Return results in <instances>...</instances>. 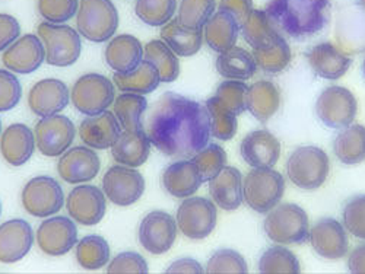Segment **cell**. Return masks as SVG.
Segmentation results:
<instances>
[{
  "label": "cell",
  "instance_id": "52",
  "mask_svg": "<svg viewBox=\"0 0 365 274\" xmlns=\"http://www.w3.org/2000/svg\"><path fill=\"white\" fill-rule=\"evenodd\" d=\"M21 37V23L9 14H0V53H4Z\"/></svg>",
  "mask_w": 365,
  "mask_h": 274
},
{
  "label": "cell",
  "instance_id": "44",
  "mask_svg": "<svg viewBox=\"0 0 365 274\" xmlns=\"http://www.w3.org/2000/svg\"><path fill=\"white\" fill-rule=\"evenodd\" d=\"M260 273L269 274V273H289V274H298L301 273V265L297 258V255L285 248L284 246H275L267 248L257 265Z\"/></svg>",
  "mask_w": 365,
  "mask_h": 274
},
{
  "label": "cell",
  "instance_id": "22",
  "mask_svg": "<svg viewBox=\"0 0 365 274\" xmlns=\"http://www.w3.org/2000/svg\"><path fill=\"white\" fill-rule=\"evenodd\" d=\"M121 126L114 112L106 110L97 115H86L79 125L78 135L85 146L96 150L111 149L121 133Z\"/></svg>",
  "mask_w": 365,
  "mask_h": 274
},
{
  "label": "cell",
  "instance_id": "27",
  "mask_svg": "<svg viewBox=\"0 0 365 274\" xmlns=\"http://www.w3.org/2000/svg\"><path fill=\"white\" fill-rule=\"evenodd\" d=\"M104 58L113 72L126 73L138 68L143 60V46L135 36H114L106 47Z\"/></svg>",
  "mask_w": 365,
  "mask_h": 274
},
{
  "label": "cell",
  "instance_id": "50",
  "mask_svg": "<svg viewBox=\"0 0 365 274\" xmlns=\"http://www.w3.org/2000/svg\"><path fill=\"white\" fill-rule=\"evenodd\" d=\"M22 98V86L16 75L8 69H0V112L14 110Z\"/></svg>",
  "mask_w": 365,
  "mask_h": 274
},
{
  "label": "cell",
  "instance_id": "8",
  "mask_svg": "<svg viewBox=\"0 0 365 274\" xmlns=\"http://www.w3.org/2000/svg\"><path fill=\"white\" fill-rule=\"evenodd\" d=\"M115 100L113 80L100 73L81 76L71 89V102L83 115H97L108 110Z\"/></svg>",
  "mask_w": 365,
  "mask_h": 274
},
{
  "label": "cell",
  "instance_id": "11",
  "mask_svg": "<svg viewBox=\"0 0 365 274\" xmlns=\"http://www.w3.org/2000/svg\"><path fill=\"white\" fill-rule=\"evenodd\" d=\"M358 112L355 95L344 86H329L316 101V114L322 123L334 130L351 126Z\"/></svg>",
  "mask_w": 365,
  "mask_h": 274
},
{
  "label": "cell",
  "instance_id": "12",
  "mask_svg": "<svg viewBox=\"0 0 365 274\" xmlns=\"http://www.w3.org/2000/svg\"><path fill=\"white\" fill-rule=\"evenodd\" d=\"M101 187L108 201L118 207H129L142 199L146 184L136 168L117 164L106 171Z\"/></svg>",
  "mask_w": 365,
  "mask_h": 274
},
{
  "label": "cell",
  "instance_id": "24",
  "mask_svg": "<svg viewBox=\"0 0 365 274\" xmlns=\"http://www.w3.org/2000/svg\"><path fill=\"white\" fill-rule=\"evenodd\" d=\"M37 149L34 132L22 123L6 127L0 135V155L11 167H22Z\"/></svg>",
  "mask_w": 365,
  "mask_h": 274
},
{
  "label": "cell",
  "instance_id": "45",
  "mask_svg": "<svg viewBox=\"0 0 365 274\" xmlns=\"http://www.w3.org/2000/svg\"><path fill=\"white\" fill-rule=\"evenodd\" d=\"M192 161L196 164L203 182H209L227 167V152L221 144L207 143Z\"/></svg>",
  "mask_w": 365,
  "mask_h": 274
},
{
  "label": "cell",
  "instance_id": "46",
  "mask_svg": "<svg viewBox=\"0 0 365 274\" xmlns=\"http://www.w3.org/2000/svg\"><path fill=\"white\" fill-rule=\"evenodd\" d=\"M247 89L245 80L227 79L217 88L215 97L235 115H240L247 110Z\"/></svg>",
  "mask_w": 365,
  "mask_h": 274
},
{
  "label": "cell",
  "instance_id": "21",
  "mask_svg": "<svg viewBox=\"0 0 365 274\" xmlns=\"http://www.w3.org/2000/svg\"><path fill=\"white\" fill-rule=\"evenodd\" d=\"M34 231L24 219H11L0 225V263L14 264L33 250Z\"/></svg>",
  "mask_w": 365,
  "mask_h": 274
},
{
  "label": "cell",
  "instance_id": "13",
  "mask_svg": "<svg viewBox=\"0 0 365 274\" xmlns=\"http://www.w3.org/2000/svg\"><path fill=\"white\" fill-rule=\"evenodd\" d=\"M34 136L37 149L43 157L57 158L71 149L76 136V127L69 117L62 114L41 117Z\"/></svg>",
  "mask_w": 365,
  "mask_h": 274
},
{
  "label": "cell",
  "instance_id": "31",
  "mask_svg": "<svg viewBox=\"0 0 365 274\" xmlns=\"http://www.w3.org/2000/svg\"><path fill=\"white\" fill-rule=\"evenodd\" d=\"M113 83L118 90H121V93L148 95L157 90V88L161 83V78L154 65L146 62V60H142L139 66L130 72H114Z\"/></svg>",
  "mask_w": 365,
  "mask_h": 274
},
{
  "label": "cell",
  "instance_id": "3",
  "mask_svg": "<svg viewBox=\"0 0 365 274\" xmlns=\"http://www.w3.org/2000/svg\"><path fill=\"white\" fill-rule=\"evenodd\" d=\"M263 229L270 241L281 246H292V243L301 246L310 236L307 211L292 203L278 204L267 213Z\"/></svg>",
  "mask_w": 365,
  "mask_h": 274
},
{
  "label": "cell",
  "instance_id": "37",
  "mask_svg": "<svg viewBox=\"0 0 365 274\" xmlns=\"http://www.w3.org/2000/svg\"><path fill=\"white\" fill-rule=\"evenodd\" d=\"M75 254L78 264L88 271L101 270L111 260L110 243L100 235H86L78 241Z\"/></svg>",
  "mask_w": 365,
  "mask_h": 274
},
{
  "label": "cell",
  "instance_id": "56",
  "mask_svg": "<svg viewBox=\"0 0 365 274\" xmlns=\"http://www.w3.org/2000/svg\"><path fill=\"white\" fill-rule=\"evenodd\" d=\"M358 5L365 11V0H358Z\"/></svg>",
  "mask_w": 365,
  "mask_h": 274
},
{
  "label": "cell",
  "instance_id": "39",
  "mask_svg": "<svg viewBox=\"0 0 365 274\" xmlns=\"http://www.w3.org/2000/svg\"><path fill=\"white\" fill-rule=\"evenodd\" d=\"M148 110L145 95L121 93L113 102V112L123 130H135L143 127V120Z\"/></svg>",
  "mask_w": 365,
  "mask_h": 274
},
{
  "label": "cell",
  "instance_id": "35",
  "mask_svg": "<svg viewBox=\"0 0 365 274\" xmlns=\"http://www.w3.org/2000/svg\"><path fill=\"white\" fill-rule=\"evenodd\" d=\"M333 152L345 165H358L365 161V127L351 125L333 142Z\"/></svg>",
  "mask_w": 365,
  "mask_h": 274
},
{
  "label": "cell",
  "instance_id": "17",
  "mask_svg": "<svg viewBox=\"0 0 365 274\" xmlns=\"http://www.w3.org/2000/svg\"><path fill=\"white\" fill-rule=\"evenodd\" d=\"M101 169V159L96 149L89 146H75L58 157L57 172L68 184L78 186L93 181Z\"/></svg>",
  "mask_w": 365,
  "mask_h": 274
},
{
  "label": "cell",
  "instance_id": "58",
  "mask_svg": "<svg viewBox=\"0 0 365 274\" xmlns=\"http://www.w3.org/2000/svg\"><path fill=\"white\" fill-rule=\"evenodd\" d=\"M2 132H4L2 130V120H0V135H2Z\"/></svg>",
  "mask_w": 365,
  "mask_h": 274
},
{
  "label": "cell",
  "instance_id": "20",
  "mask_svg": "<svg viewBox=\"0 0 365 274\" xmlns=\"http://www.w3.org/2000/svg\"><path fill=\"white\" fill-rule=\"evenodd\" d=\"M69 102L71 90L68 85L54 78L38 80L28 93V107L40 118L60 114Z\"/></svg>",
  "mask_w": 365,
  "mask_h": 274
},
{
  "label": "cell",
  "instance_id": "23",
  "mask_svg": "<svg viewBox=\"0 0 365 274\" xmlns=\"http://www.w3.org/2000/svg\"><path fill=\"white\" fill-rule=\"evenodd\" d=\"M240 154L252 168H273L281 157V143L267 130H255L242 139Z\"/></svg>",
  "mask_w": 365,
  "mask_h": 274
},
{
  "label": "cell",
  "instance_id": "18",
  "mask_svg": "<svg viewBox=\"0 0 365 274\" xmlns=\"http://www.w3.org/2000/svg\"><path fill=\"white\" fill-rule=\"evenodd\" d=\"M46 62V50L37 34H24L2 54L4 66L15 75H29Z\"/></svg>",
  "mask_w": 365,
  "mask_h": 274
},
{
  "label": "cell",
  "instance_id": "5",
  "mask_svg": "<svg viewBox=\"0 0 365 274\" xmlns=\"http://www.w3.org/2000/svg\"><path fill=\"white\" fill-rule=\"evenodd\" d=\"M46 50V63L54 68H69L82 54V37L68 23L41 22L37 28Z\"/></svg>",
  "mask_w": 365,
  "mask_h": 274
},
{
  "label": "cell",
  "instance_id": "54",
  "mask_svg": "<svg viewBox=\"0 0 365 274\" xmlns=\"http://www.w3.org/2000/svg\"><path fill=\"white\" fill-rule=\"evenodd\" d=\"M167 273H197L199 274V273H205V268L195 258L186 257V258H180L174 261L167 268Z\"/></svg>",
  "mask_w": 365,
  "mask_h": 274
},
{
  "label": "cell",
  "instance_id": "6",
  "mask_svg": "<svg viewBox=\"0 0 365 274\" xmlns=\"http://www.w3.org/2000/svg\"><path fill=\"white\" fill-rule=\"evenodd\" d=\"M288 178L301 190L320 189L330 172V161L326 152L317 146L297 147L287 162Z\"/></svg>",
  "mask_w": 365,
  "mask_h": 274
},
{
  "label": "cell",
  "instance_id": "41",
  "mask_svg": "<svg viewBox=\"0 0 365 274\" xmlns=\"http://www.w3.org/2000/svg\"><path fill=\"white\" fill-rule=\"evenodd\" d=\"M205 107L210 120V136L224 142L231 140L238 130L237 115L228 110L215 95L205 102Z\"/></svg>",
  "mask_w": 365,
  "mask_h": 274
},
{
  "label": "cell",
  "instance_id": "29",
  "mask_svg": "<svg viewBox=\"0 0 365 274\" xmlns=\"http://www.w3.org/2000/svg\"><path fill=\"white\" fill-rule=\"evenodd\" d=\"M209 194L217 207L225 211L237 210L242 203V175L234 167H225L209 181Z\"/></svg>",
  "mask_w": 365,
  "mask_h": 274
},
{
  "label": "cell",
  "instance_id": "51",
  "mask_svg": "<svg viewBox=\"0 0 365 274\" xmlns=\"http://www.w3.org/2000/svg\"><path fill=\"white\" fill-rule=\"evenodd\" d=\"M149 271L146 260L135 251H125L117 254L107 264V273H139L145 274Z\"/></svg>",
  "mask_w": 365,
  "mask_h": 274
},
{
  "label": "cell",
  "instance_id": "30",
  "mask_svg": "<svg viewBox=\"0 0 365 274\" xmlns=\"http://www.w3.org/2000/svg\"><path fill=\"white\" fill-rule=\"evenodd\" d=\"M240 34V23L237 19L224 12L218 11L210 16L203 26V40L210 50L217 53L227 51L237 44Z\"/></svg>",
  "mask_w": 365,
  "mask_h": 274
},
{
  "label": "cell",
  "instance_id": "28",
  "mask_svg": "<svg viewBox=\"0 0 365 274\" xmlns=\"http://www.w3.org/2000/svg\"><path fill=\"white\" fill-rule=\"evenodd\" d=\"M307 58L313 72L327 80L341 79L351 68V58L331 43L314 46L309 51Z\"/></svg>",
  "mask_w": 365,
  "mask_h": 274
},
{
  "label": "cell",
  "instance_id": "2",
  "mask_svg": "<svg viewBox=\"0 0 365 274\" xmlns=\"http://www.w3.org/2000/svg\"><path fill=\"white\" fill-rule=\"evenodd\" d=\"M330 9V0H267L264 12L281 34L304 41L323 31Z\"/></svg>",
  "mask_w": 365,
  "mask_h": 274
},
{
  "label": "cell",
  "instance_id": "53",
  "mask_svg": "<svg viewBox=\"0 0 365 274\" xmlns=\"http://www.w3.org/2000/svg\"><path fill=\"white\" fill-rule=\"evenodd\" d=\"M253 9V0H220L218 4V11L232 15L240 25Z\"/></svg>",
  "mask_w": 365,
  "mask_h": 274
},
{
  "label": "cell",
  "instance_id": "59",
  "mask_svg": "<svg viewBox=\"0 0 365 274\" xmlns=\"http://www.w3.org/2000/svg\"><path fill=\"white\" fill-rule=\"evenodd\" d=\"M0 216H2V201H0Z\"/></svg>",
  "mask_w": 365,
  "mask_h": 274
},
{
  "label": "cell",
  "instance_id": "25",
  "mask_svg": "<svg viewBox=\"0 0 365 274\" xmlns=\"http://www.w3.org/2000/svg\"><path fill=\"white\" fill-rule=\"evenodd\" d=\"M202 184V175L192 159H178L168 165L163 174L165 191L175 199L192 197Z\"/></svg>",
  "mask_w": 365,
  "mask_h": 274
},
{
  "label": "cell",
  "instance_id": "43",
  "mask_svg": "<svg viewBox=\"0 0 365 274\" xmlns=\"http://www.w3.org/2000/svg\"><path fill=\"white\" fill-rule=\"evenodd\" d=\"M177 0H136L135 14L146 25L161 28L177 14Z\"/></svg>",
  "mask_w": 365,
  "mask_h": 274
},
{
  "label": "cell",
  "instance_id": "40",
  "mask_svg": "<svg viewBox=\"0 0 365 274\" xmlns=\"http://www.w3.org/2000/svg\"><path fill=\"white\" fill-rule=\"evenodd\" d=\"M240 31L242 38L252 48H257L267 41H270L277 34H279L275 25L272 23L267 14L260 9H253L250 15L241 22Z\"/></svg>",
  "mask_w": 365,
  "mask_h": 274
},
{
  "label": "cell",
  "instance_id": "4",
  "mask_svg": "<svg viewBox=\"0 0 365 274\" xmlns=\"http://www.w3.org/2000/svg\"><path fill=\"white\" fill-rule=\"evenodd\" d=\"M75 18L81 37L97 44L110 41L120 23L118 11L111 0H81Z\"/></svg>",
  "mask_w": 365,
  "mask_h": 274
},
{
  "label": "cell",
  "instance_id": "42",
  "mask_svg": "<svg viewBox=\"0 0 365 274\" xmlns=\"http://www.w3.org/2000/svg\"><path fill=\"white\" fill-rule=\"evenodd\" d=\"M217 8V0H180L177 21L190 29H203Z\"/></svg>",
  "mask_w": 365,
  "mask_h": 274
},
{
  "label": "cell",
  "instance_id": "1",
  "mask_svg": "<svg viewBox=\"0 0 365 274\" xmlns=\"http://www.w3.org/2000/svg\"><path fill=\"white\" fill-rule=\"evenodd\" d=\"M143 130L165 157L192 159L209 143V112L195 100L167 93L146 110Z\"/></svg>",
  "mask_w": 365,
  "mask_h": 274
},
{
  "label": "cell",
  "instance_id": "36",
  "mask_svg": "<svg viewBox=\"0 0 365 274\" xmlns=\"http://www.w3.org/2000/svg\"><path fill=\"white\" fill-rule=\"evenodd\" d=\"M257 68L266 73H279L291 63V48L282 34H277L266 44L253 48Z\"/></svg>",
  "mask_w": 365,
  "mask_h": 274
},
{
  "label": "cell",
  "instance_id": "49",
  "mask_svg": "<svg viewBox=\"0 0 365 274\" xmlns=\"http://www.w3.org/2000/svg\"><path fill=\"white\" fill-rule=\"evenodd\" d=\"M206 273H247V264L245 257L240 253L222 248L210 255L206 268Z\"/></svg>",
  "mask_w": 365,
  "mask_h": 274
},
{
  "label": "cell",
  "instance_id": "33",
  "mask_svg": "<svg viewBox=\"0 0 365 274\" xmlns=\"http://www.w3.org/2000/svg\"><path fill=\"white\" fill-rule=\"evenodd\" d=\"M281 105L278 88L269 80H259L247 89V110L262 123L275 115Z\"/></svg>",
  "mask_w": 365,
  "mask_h": 274
},
{
  "label": "cell",
  "instance_id": "55",
  "mask_svg": "<svg viewBox=\"0 0 365 274\" xmlns=\"http://www.w3.org/2000/svg\"><path fill=\"white\" fill-rule=\"evenodd\" d=\"M348 270L351 273L362 274L365 273V243L355 247L348 257Z\"/></svg>",
  "mask_w": 365,
  "mask_h": 274
},
{
  "label": "cell",
  "instance_id": "9",
  "mask_svg": "<svg viewBox=\"0 0 365 274\" xmlns=\"http://www.w3.org/2000/svg\"><path fill=\"white\" fill-rule=\"evenodd\" d=\"M65 193L57 179L46 175L29 179L22 189L21 203L24 210L34 218H50L65 206Z\"/></svg>",
  "mask_w": 365,
  "mask_h": 274
},
{
  "label": "cell",
  "instance_id": "26",
  "mask_svg": "<svg viewBox=\"0 0 365 274\" xmlns=\"http://www.w3.org/2000/svg\"><path fill=\"white\" fill-rule=\"evenodd\" d=\"M150 154V140L142 129L121 130L118 139L111 146V157L115 164L139 168L142 167Z\"/></svg>",
  "mask_w": 365,
  "mask_h": 274
},
{
  "label": "cell",
  "instance_id": "19",
  "mask_svg": "<svg viewBox=\"0 0 365 274\" xmlns=\"http://www.w3.org/2000/svg\"><path fill=\"white\" fill-rule=\"evenodd\" d=\"M309 241L316 254L330 261L344 258L349 250L345 226L333 218H323L317 221L310 229Z\"/></svg>",
  "mask_w": 365,
  "mask_h": 274
},
{
  "label": "cell",
  "instance_id": "32",
  "mask_svg": "<svg viewBox=\"0 0 365 274\" xmlns=\"http://www.w3.org/2000/svg\"><path fill=\"white\" fill-rule=\"evenodd\" d=\"M161 40L178 56L192 57L203 46V29H190L182 26L177 18L161 26Z\"/></svg>",
  "mask_w": 365,
  "mask_h": 274
},
{
  "label": "cell",
  "instance_id": "16",
  "mask_svg": "<svg viewBox=\"0 0 365 274\" xmlns=\"http://www.w3.org/2000/svg\"><path fill=\"white\" fill-rule=\"evenodd\" d=\"M68 215L82 226L98 225L107 211V197L103 189L91 184H78L65 201Z\"/></svg>",
  "mask_w": 365,
  "mask_h": 274
},
{
  "label": "cell",
  "instance_id": "47",
  "mask_svg": "<svg viewBox=\"0 0 365 274\" xmlns=\"http://www.w3.org/2000/svg\"><path fill=\"white\" fill-rule=\"evenodd\" d=\"M81 0H37L40 16L50 23H68L78 14Z\"/></svg>",
  "mask_w": 365,
  "mask_h": 274
},
{
  "label": "cell",
  "instance_id": "38",
  "mask_svg": "<svg viewBox=\"0 0 365 274\" xmlns=\"http://www.w3.org/2000/svg\"><path fill=\"white\" fill-rule=\"evenodd\" d=\"M143 60L157 68L163 83H173L178 79V56L163 40H150L143 47Z\"/></svg>",
  "mask_w": 365,
  "mask_h": 274
},
{
  "label": "cell",
  "instance_id": "48",
  "mask_svg": "<svg viewBox=\"0 0 365 274\" xmlns=\"http://www.w3.org/2000/svg\"><path fill=\"white\" fill-rule=\"evenodd\" d=\"M342 219L346 232L365 241V194L355 196L346 201Z\"/></svg>",
  "mask_w": 365,
  "mask_h": 274
},
{
  "label": "cell",
  "instance_id": "15",
  "mask_svg": "<svg viewBox=\"0 0 365 274\" xmlns=\"http://www.w3.org/2000/svg\"><path fill=\"white\" fill-rule=\"evenodd\" d=\"M178 226L167 211L154 210L148 213L139 225V242L149 254L163 255L168 253L177 239Z\"/></svg>",
  "mask_w": 365,
  "mask_h": 274
},
{
  "label": "cell",
  "instance_id": "14",
  "mask_svg": "<svg viewBox=\"0 0 365 274\" xmlns=\"http://www.w3.org/2000/svg\"><path fill=\"white\" fill-rule=\"evenodd\" d=\"M36 242L46 255H66L78 243L76 222L71 216L46 218L36 232Z\"/></svg>",
  "mask_w": 365,
  "mask_h": 274
},
{
  "label": "cell",
  "instance_id": "10",
  "mask_svg": "<svg viewBox=\"0 0 365 274\" xmlns=\"http://www.w3.org/2000/svg\"><path fill=\"white\" fill-rule=\"evenodd\" d=\"M218 221L217 204L205 197L185 199L175 215L178 231L192 241H202L214 232Z\"/></svg>",
  "mask_w": 365,
  "mask_h": 274
},
{
  "label": "cell",
  "instance_id": "57",
  "mask_svg": "<svg viewBox=\"0 0 365 274\" xmlns=\"http://www.w3.org/2000/svg\"><path fill=\"white\" fill-rule=\"evenodd\" d=\"M362 75L365 78V58H364V62H362Z\"/></svg>",
  "mask_w": 365,
  "mask_h": 274
},
{
  "label": "cell",
  "instance_id": "7",
  "mask_svg": "<svg viewBox=\"0 0 365 274\" xmlns=\"http://www.w3.org/2000/svg\"><path fill=\"white\" fill-rule=\"evenodd\" d=\"M285 193L284 176L272 168H253L242 179V199L260 215L275 209Z\"/></svg>",
  "mask_w": 365,
  "mask_h": 274
},
{
  "label": "cell",
  "instance_id": "34",
  "mask_svg": "<svg viewBox=\"0 0 365 274\" xmlns=\"http://www.w3.org/2000/svg\"><path fill=\"white\" fill-rule=\"evenodd\" d=\"M217 70L225 79L247 80L255 76L257 65L252 53L234 46L232 48L220 53L217 58Z\"/></svg>",
  "mask_w": 365,
  "mask_h": 274
}]
</instances>
